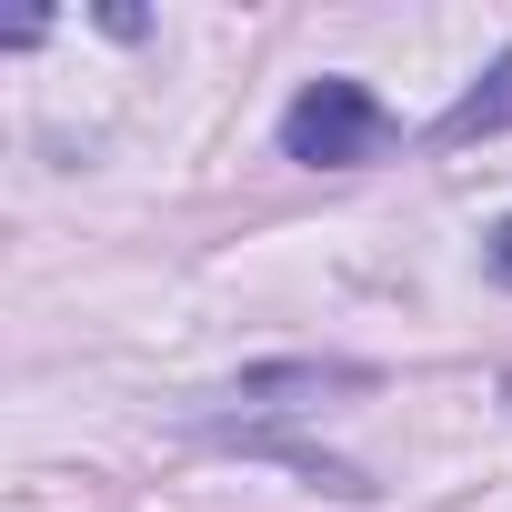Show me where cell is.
I'll return each mask as SVG.
<instances>
[{"mask_svg": "<svg viewBox=\"0 0 512 512\" xmlns=\"http://www.w3.org/2000/svg\"><path fill=\"white\" fill-rule=\"evenodd\" d=\"M502 121H512V61H502L482 91H462V101L442 111V141H482V131H502Z\"/></svg>", "mask_w": 512, "mask_h": 512, "instance_id": "2", "label": "cell"}, {"mask_svg": "<svg viewBox=\"0 0 512 512\" xmlns=\"http://www.w3.org/2000/svg\"><path fill=\"white\" fill-rule=\"evenodd\" d=\"M492 272H502V282H512V221H502V231H492Z\"/></svg>", "mask_w": 512, "mask_h": 512, "instance_id": "3", "label": "cell"}, {"mask_svg": "<svg viewBox=\"0 0 512 512\" xmlns=\"http://www.w3.org/2000/svg\"><path fill=\"white\" fill-rule=\"evenodd\" d=\"M382 141H392V121H382V101L362 81H312L282 111V151L292 161H372Z\"/></svg>", "mask_w": 512, "mask_h": 512, "instance_id": "1", "label": "cell"}]
</instances>
